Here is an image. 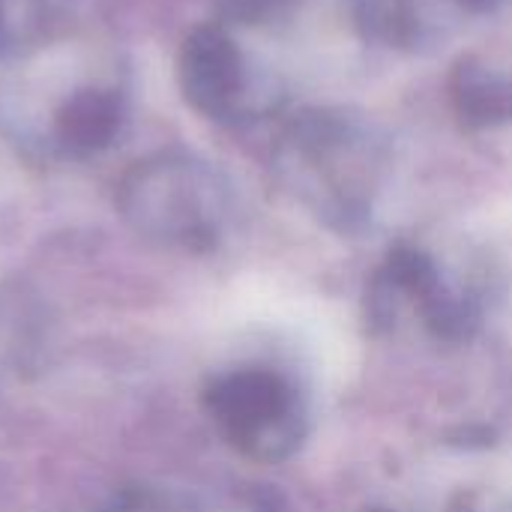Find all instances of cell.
<instances>
[{"label": "cell", "instance_id": "6da1fadb", "mask_svg": "<svg viewBox=\"0 0 512 512\" xmlns=\"http://www.w3.org/2000/svg\"><path fill=\"white\" fill-rule=\"evenodd\" d=\"M126 222L144 237L183 246H216L225 222V186L198 159L159 153L138 162L117 189Z\"/></svg>", "mask_w": 512, "mask_h": 512}, {"label": "cell", "instance_id": "7a4b0ae2", "mask_svg": "<svg viewBox=\"0 0 512 512\" xmlns=\"http://www.w3.org/2000/svg\"><path fill=\"white\" fill-rule=\"evenodd\" d=\"M207 411L222 438L255 462H285L306 438V408L273 369H237L213 381Z\"/></svg>", "mask_w": 512, "mask_h": 512}, {"label": "cell", "instance_id": "3957f363", "mask_svg": "<svg viewBox=\"0 0 512 512\" xmlns=\"http://www.w3.org/2000/svg\"><path fill=\"white\" fill-rule=\"evenodd\" d=\"M177 72L180 90L195 111L213 120H225L237 111L246 87V66L240 48L222 27H195L180 48Z\"/></svg>", "mask_w": 512, "mask_h": 512}, {"label": "cell", "instance_id": "277c9868", "mask_svg": "<svg viewBox=\"0 0 512 512\" xmlns=\"http://www.w3.org/2000/svg\"><path fill=\"white\" fill-rule=\"evenodd\" d=\"M123 117V96L114 87H84L60 105L54 135L66 153H99L120 135Z\"/></svg>", "mask_w": 512, "mask_h": 512}, {"label": "cell", "instance_id": "5b68a950", "mask_svg": "<svg viewBox=\"0 0 512 512\" xmlns=\"http://www.w3.org/2000/svg\"><path fill=\"white\" fill-rule=\"evenodd\" d=\"M453 102L468 126H492L512 117V84L486 66L462 63L453 75Z\"/></svg>", "mask_w": 512, "mask_h": 512}, {"label": "cell", "instance_id": "8992f818", "mask_svg": "<svg viewBox=\"0 0 512 512\" xmlns=\"http://www.w3.org/2000/svg\"><path fill=\"white\" fill-rule=\"evenodd\" d=\"M462 6H468V9H474V12H486V9H495L501 0H459Z\"/></svg>", "mask_w": 512, "mask_h": 512}, {"label": "cell", "instance_id": "52a82bcc", "mask_svg": "<svg viewBox=\"0 0 512 512\" xmlns=\"http://www.w3.org/2000/svg\"><path fill=\"white\" fill-rule=\"evenodd\" d=\"M0 21H3V9H0Z\"/></svg>", "mask_w": 512, "mask_h": 512}]
</instances>
